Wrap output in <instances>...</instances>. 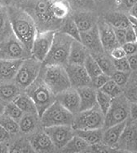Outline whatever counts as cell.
<instances>
[{"mask_svg": "<svg viewBox=\"0 0 137 153\" xmlns=\"http://www.w3.org/2000/svg\"><path fill=\"white\" fill-rule=\"evenodd\" d=\"M109 1H110V0H95V5H97V4H101V3H106V2H109Z\"/></svg>", "mask_w": 137, "mask_h": 153, "instance_id": "obj_60", "label": "cell"}, {"mask_svg": "<svg viewBox=\"0 0 137 153\" xmlns=\"http://www.w3.org/2000/svg\"><path fill=\"white\" fill-rule=\"evenodd\" d=\"M96 99H97V106L101 110V112L105 114L107 113L109 109L110 108L111 104L113 103V98L109 94L102 91L101 90H97L96 92Z\"/></svg>", "mask_w": 137, "mask_h": 153, "instance_id": "obj_36", "label": "cell"}, {"mask_svg": "<svg viewBox=\"0 0 137 153\" xmlns=\"http://www.w3.org/2000/svg\"><path fill=\"white\" fill-rule=\"evenodd\" d=\"M110 79V76H107L106 74H102L92 79V86L93 88H95V90H100L107 83L109 80Z\"/></svg>", "mask_w": 137, "mask_h": 153, "instance_id": "obj_43", "label": "cell"}, {"mask_svg": "<svg viewBox=\"0 0 137 153\" xmlns=\"http://www.w3.org/2000/svg\"><path fill=\"white\" fill-rule=\"evenodd\" d=\"M109 56L113 59H122V58H125V57H127L122 46H118V47H115L114 49H113L110 51Z\"/></svg>", "mask_w": 137, "mask_h": 153, "instance_id": "obj_47", "label": "cell"}, {"mask_svg": "<svg viewBox=\"0 0 137 153\" xmlns=\"http://www.w3.org/2000/svg\"><path fill=\"white\" fill-rule=\"evenodd\" d=\"M72 127L74 130H100L104 128V115L98 106L82 111L74 116Z\"/></svg>", "mask_w": 137, "mask_h": 153, "instance_id": "obj_6", "label": "cell"}, {"mask_svg": "<svg viewBox=\"0 0 137 153\" xmlns=\"http://www.w3.org/2000/svg\"><path fill=\"white\" fill-rule=\"evenodd\" d=\"M74 39L65 33L57 31L53 43L48 56L42 63L43 65H60L66 67L68 64V58Z\"/></svg>", "mask_w": 137, "mask_h": 153, "instance_id": "obj_4", "label": "cell"}, {"mask_svg": "<svg viewBox=\"0 0 137 153\" xmlns=\"http://www.w3.org/2000/svg\"><path fill=\"white\" fill-rule=\"evenodd\" d=\"M113 149L137 153V121L129 118L119 141Z\"/></svg>", "mask_w": 137, "mask_h": 153, "instance_id": "obj_13", "label": "cell"}, {"mask_svg": "<svg viewBox=\"0 0 137 153\" xmlns=\"http://www.w3.org/2000/svg\"><path fill=\"white\" fill-rule=\"evenodd\" d=\"M21 90L16 84L12 83H6L0 85V100L7 103L12 102L21 94Z\"/></svg>", "mask_w": 137, "mask_h": 153, "instance_id": "obj_30", "label": "cell"}, {"mask_svg": "<svg viewBox=\"0 0 137 153\" xmlns=\"http://www.w3.org/2000/svg\"><path fill=\"white\" fill-rule=\"evenodd\" d=\"M65 68L73 88L79 89L85 86H92V78L86 72L84 65L68 64Z\"/></svg>", "mask_w": 137, "mask_h": 153, "instance_id": "obj_14", "label": "cell"}, {"mask_svg": "<svg viewBox=\"0 0 137 153\" xmlns=\"http://www.w3.org/2000/svg\"><path fill=\"white\" fill-rule=\"evenodd\" d=\"M131 102L124 94L114 98L110 108L104 116V129L125 122L130 118Z\"/></svg>", "mask_w": 137, "mask_h": 153, "instance_id": "obj_7", "label": "cell"}, {"mask_svg": "<svg viewBox=\"0 0 137 153\" xmlns=\"http://www.w3.org/2000/svg\"><path fill=\"white\" fill-rule=\"evenodd\" d=\"M4 109H5V105L2 102H0V116L4 113Z\"/></svg>", "mask_w": 137, "mask_h": 153, "instance_id": "obj_58", "label": "cell"}, {"mask_svg": "<svg viewBox=\"0 0 137 153\" xmlns=\"http://www.w3.org/2000/svg\"><path fill=\"white\" fill-rule=\"evenodd\" d=\"M72 7V11H95V0H68Z\"/></svg>", "mask_w": 137, "mask_h": 153, "instance_id": "obj_39", "label": "cell"}, {"mask_svg": "<svg viewBox=\"0 0 137 153\" xmlns=\"http://www.w3.org/2000/svg\"><path fill=\"white\" fill-rule=\"evenodd\" d=\"M43 130L60 153L75 136V130L72 126H57L43 128Z\"/></svg>", "mask_w": 137, "mask_h": 153, "instance_id": "obj_12", "label": "cell"}, {"mask_svg": "<svg viewBox=\"0 0 137 153\" xmlns=\"http://www.w3.org/2000/svg\"><path fill=\"white\" fill-rule=\"evenodd\" d=\"M13 34L7 7L0 5V42Z\"/></svg>", "mask_w": 137, "mask_h": 153, "instance_id": "obj_29", "label": "cell"}, {"mask_svg": "<svg viewBox=\"0 0 137 153\" xmlns=\"http://www.w3.org/2000/svg\"><path fill=\"white\" fill-rule=\"evenodd\" d=\"M115 35L118 40V42L120 46H123L126 42V30L123 29H114Z\"/></svg>", "mask_w": 137, "mask_h": 153, "instance_id": "obj_49", "label": "cell"}, {"mask_svg": "<svg viewBox=\"0 0 137 153\" xmlns=\"http://www.w3.org/2000/svg\"><path fill=\"white\" fill-rule=\"evenodd\" d=\"M97 27L104 51L109 54L113 49L120 46L117 40L114 29L102 16L99 18Z\"/></svg>", "mask_w": 137, "mask_h": 153, "instance_id": "obj_15", "label": "cell"}, {"mask_svg": "<svg viewBox=\"0 0 137 153\" xmlns=\"http://www.w3.org/2000/svg\"><path fill=\"white\" fill-rule=\"evenodd\" d=\"M0 126L3 127L10 134H16L20 131L19 123L5 113L0 116Z\"/></svg>", "mask_w": 137, "mask_h": 153, "instance_id": "obj_37", "label": "cell"}, {"mask_svg": "<svg viewBox=\"0 0 137 153\" xmlns=\"http://www.w3.org/2000/svg\"><path fill=\"white\" fill-rule=\"evenodd\" d=\"M29 141L35 153H60L43 128L32 134Z\"/></svg>", "mask_w": 137, "mask_h": 153, "instance_id": "obj_16", "label": "cell"}, {"mask_svg": "<svg viewBox=\"0 0 137 153\" xmlns=\"http://www.w3.org/2000/svg\"><path fill=\"white\" fill-rule=\"evenodd\" d=\"M90 51L81 42L74 40L72 43L68 64L69 65H83L84 62L90 55Z\"/></svg>", "mask_w": 137, "mask_h": 153, "instance_id": "obj_24", "label": "cell"}, {"mask_svg": "<svg viewBox=\"0 0 137 153\" xmlns=\"http://www.w3.org/2000/svg\"><path fill=\"white\" fill-rule=\"evenodd\" d=\"M42 67V62L33 56L24 59L15 77V83L21 90L25 91L39 78Z\"/></svg>", "mask_w": 137, "mask_h": 153, "instance_id": "obj_8", "label": "cell"}, {"mask_svg": "<svg viewBox=\"0 0 137 153\" xmlns=\"http://www.w3.org/2000/svg\"><path fill=\"white\" fill-rule=\"evenodd\" d=\"M83 65L92 79L103 74L101 69L100 68V66H99L98 63L96 62L95 58L91 54L87 56V58L84 62Z\"/></svg>", "mask_w": 137, "mask_h": 153, "instance_id": "obj_38", "label": "cell"}, {"mask_svg": "<svg viewBox=\"0 0 137 153\" xmlns=\"http://www.w3.org/2000/svg\"><path fill=\"white\" fill-rule=\"evenodd\" d=\"M10 139V134L0 126V143H6Z\"/></svg>", "mask_w": 137, "mask_h": 153, "instance_id": "obj_53", "label": "cell"}, {"mask_svg": "<svg viewBox=\"0 0 137 153\" xmlns=\"http://www.w3.org/2000/svg\"><path fill=\"white\" fill-rule=\"evenodd\" d=\"M39 124L41 125L39 115L25 113L19 122L20 131L25 134H32L36 131H38L37 129Z\"/></svg>", "mask_w": 137, "mask_h": 153, "instance_id": "obj_25", "label": "cell"}, {"mask_svg": "<svg viewBox=\"0 0 137 153\" xmlns=\"http://www.w3.org/2000/svg\"><path fill=\"white\" fill-rule=\"evenodd\" d=\"M114 66L116 68V71H121V72H132L129 65V61L127 57L122 58L119 59H113Z\"/></svg>", "mask_w": 137, "mask_h": 153, "instance_id": "obj_44", "label": "cell"}, {"mask_svg": "<svg viewBox=\"0 0 137 153\" xmlns=\"http://www.w3.org/2000/svg\"><path fill=\"white\" fill-rule=\"evenodd\" d=\"M27 0H13V4H15L16 6H20L21 4L25 3Z\"/></svg>", "mask_w": 137, "mask_h": 153, "instance_id": "obj_57", "label": "cell"}, {"mask_svg": "<svg viewBox=\"0 0 137 153\" xmlns=\"http://www.w3.org/2000/svg\"><path fill=\"white\" fill-rule=\"evenodd\" d=\"M108 23L113 27V29H123L127 30L131 26L129 21L128 14L120 11H112L107 12L102 16Z\"/></svg>", "mask_w": 137, "mask_h": 153, "instance_id": "obj_21", "label": "cell"}, {"mask_svg": "<svg viewBox=\"0 0 137 153\" xmlns=\"http://www.w3.org/2000/svg\"><path fill=\"white\" fill-rule=\"evenodd\" d=\"M32 55L14 33L0 42V59H25Z\"/></svg>", "mask_w": 137, "mask_h": 153, "instance_id": "obj_10", "label": "cell"}, {"mask_svg": "<svg viewBox=\"0 0 137 153\" xmlns=\"http://www.w3.org/2000/svg\"><path fill=\"white\" fill-rule=\"evenodd\" d=\"M8 153H35L29 140L20 139L9 147Z\"/></svg>", "mask_w": 137, "mask_h": 153, "instance_id": "obj_35", "label": "cell"}, {"mask_svg": "<svg viewBox=\"0 0 137 153\" xmlns=\"http://www.w3.org/2000/svg\"><path fill=\"white\" fill-rule=\"evenodd\" d=\"M91 55L98 63L103 74H106L107 76L111 77L112 75L116 72L113 59L109 56V54H108L107 52H102V53L91 54Z\"/></svg>", "mask_w": 137, "mask_h": 153, "instance_id": "obj_26", "label": "cell"}, {"mask_svg": "<svg viewBox=\"0 0 137 153\" xmlns=\"http://www.w3.org/2000/svg\"><path fill=\"white\" fill-rule=\"evenodd\" d=\"M59 32H61L66 35L69 36L75 41L81 42V32L78 30L77 25L71 16H69L65 20Z\"/></svg>", "mask_w": 137, "mask_h": 153, "instance_id": "obj_34", "label": "cell"}, {"mask_svg": "<svg viewBox=\"0 0 137 153\" xmlns=\"http://www.w3.org/2000/svg\"><path fill=\"white\" fill-rule=\"evenodd\" d=\"M39 77L56 95L72 87L64 66L42 65Z\"/></svg>", "mask_w": 137, "mask_h": 153, "instance_id": "obj_3", "label": "cell"}, {"mask_svg": "<svg viewBox=\"0 0 137 153\" xmlns=\"http://www.w3.org/2000/svg\"><path fill=\"white\" fill-rule=\"evenodd\" d=\"M127 56H130L137 53V42H127L122 46Z\"/></svg>", "mask_w": 137, "mask_h": 153, "instance_id": "obj_48", "label": "cell"}, {"mask_svg": "<svg viewBox=\"0 0 137 153\" xmlns=\"http://www.w3.org/2000/svg\"><path fill=\"white\" fill-rule=\"evenodd\" d=\"M123 94L131 103H137V71H132L123 88Z\"/></svg>", "mask_w": 137, "mask_h": 153, "instance_id": "obj_32", "label": "cell"}, {"mask_svg": "<svg viewBox=\"0 0 137 153\" xmlns=\"http://www.w3.org/2000/svg\"><path fill=\"white\" fill-rule=\"evenodd\" d=\"M126 123L127 121L109 127L107 129H104L103 143L112 149L116 147L117 143L119 141L122 132L125 129Z\"/></svg>", "mask_w": 137, "mask_h": 153, "instance_id": "obj_23", "label": "cell"}, {"mask_svg": "<svg viewBox=\"0 0 137 153\" xmlns=\"http://www.w3.org/2000/svg\"><path fill=\"white\" fill-rule=\"evenodd\" d=\"M102 91H104V93H106L107 94H109V96L114 99V98L119 96L121 94H123V89L122 87H120L119 85H118L113 80L110 79L107 82V83L102 87L101 89Z\"/></svg>", "mask_w": 137, "mask_h": 153, "instance_id": "obj_40", "label": "cell"}, {"mask_svg": "<svg viewBox=\"0 0 137 153\" xmlns=\"http://www.w3.org/2000/svg\"><path fill=\"white\" fill-rule=\"evenodd\" d=\"M126 42H137L136 33L131 26L126 30Z\"/></svg>", "mask_w": 137, "mask_h": 153, "instance_id": "obj_50", "label": "cell"}, {"mask_svg": "<svg viewBox=\"0 0 137 153\" xmlns=\"http://www.w3.org/2000/svg\"><path fill=\"white\" fill-rule=\"evenodd\" d=\"M9 147L6 143H0V153H8Z\"/></svg>", "mask_w": 137, "mask_h": 153, "instance_id": "obj_54", "label": "cell"}, {"mask_svg": "<svg viewBox=\"0 0 137 153\" xmlns=\"http://www.w3.org/2000/svg\"><path fill=\"white\" fill-rule=\"evenodd\" d=\"M9 19L14 35L31 53V49L38 30L34 21L25 11L12 4L7 7Z\"/></svg>", "mask_w": 137, "mask_h": 153, "instance_id": "obj_2", "label": "cell"}, {"mask_svg": "<svg viewBox=\"0 0 137 153\" xmlns=\"http://www.w3.org/2000/svg\"><path fill=\"white\" fill-rule=\"evenodd\" d=\"M130 119L137 121V103H131Z\"/></svg>", "mask_w": 137, "mask_h": 153, "instance_id": "obj_52", "label": "cell"}, {"mask_svg": "<svg viewBox=\"0 0 137 153\" xmlns=\"http://www.w3.org/2000/svg\"><path fill=\"white\" fill-rule=\"evenodd\" d=\"M131 71H137V53L127 56Z\"/></svg>", "mask_w": 137, "mask_h": 153, "instance_id": "obj_51", "label": "cell"}, {"mask_svg": "<svg viewBox=\"0 0 137 153\" xmlns=\"http://www.w3.org/2000/svg\"><path fill=\"white\" fill-rule=\"evenodd\" d=\"M56 32H38L31 49V55L39 61L43 63L53 43Z\"/></svg>", "mask_w": 137, "mask_h": 153, "instance_id": "obj_11", "label": "cell"}, {"mask_svg": "<svg viewBox=\"0 0 137 153\" xmlns=\"http://www.w3.org/2000/svg\"><path fill=\"white\" fill-rule=\"evenodd\" d=\"M51 3L52 0H27L18 7L32 17L38 32H57L65 21H58L55 18L51 12Z\"/></svg>", "mask_w": 137, "mask_h": 153, "instance_id": "obj_1", "label": "cell"}, {"mask_svg": "<svg viewBox=\"0 0 137 153\" xmlns=\"http://www.w3.org/2000/svg\"><path fill=\"white\" fill-rule=\"evenodd\" d=\"M111 153H131V152H125V151L118 150V149H112V150H111Z\"/></svg>", "mask_w": 137, "mask_h": 153, "instance_id": "obj_59", "label": "cell"}, {"mask_svg": "<svg viewBox=\"0 0 137 153\" xmlns=\"http://www.w3.org/2000/svg\"><path fill=\"white\" fill-rule=\"evenodd\" d=\"M4 113L12 117L13 120H15L16 122H20L21 119L24 115V112L18 108V106L14 102H10L5 105Z\"/></svg>", "mask_w": 137, "mask_h": 153, "instance_id": "obj_41", "label": "cell"}, {"mask_svg": "<svg viewBox=\"0 0 137 153\" xmlns=\"http://www.w3.org/2000/svg\"><path fill=\"white\" fill-rule=\"evenodd\" d=\"M13 4V0H0V5L4 7H9Z\"/></svg>", "mask_w": 137, "mask_h": 153, "instance_id": "obj_55", "label": "cell"}, {"mask_svg": "<svg viewBox=\"0 0 137 153\" xmlns=\"http://www.w3.org/2000/svg\"><path fill=\"white\" fill-rule=\"evenodd\" d=\"M112 148L104 145L103 143L90 146V151L92 153H111Z\"/></svg>", "mask_w": 137, "mask_h": 153, "instance_id": "obj_46", "label": "cell"}, {"mask_svg": "<svg viewBox=\"0 0 137 153\" xmlns=\"http://www.w3.org/2000/svg\"><path fill=\"white\" fill-rule=\"evenodd\" d=\"M81 42L86 47L91 54L105 52L101 41L97 25L86 32L81 33Z\"/></svg>", "mask_w": 137, "mask_h": 153, "instance_id": "obj_19", "label": "cell"}, {"mask_svg": "<svg viewBox=\"0 0 137 153\" xmlns=\"http://www.w3.org/2000/svg\"><path fill=\"white\" fill-rule=\"evenodd\" d=\"M12 102L17 105L18 108L24 112V114H38L34 101L25 92L19 94Z\"/></svg>", "mask_w": 137, "mask_h": 153, "instance_id": "obj_31", "label": "cell"}, {"mask_svg": "<svg viewBox=\"0 0 137 153\" xmlns=\"http://www.w3.org/2000/svg\"><path fill=\"white\" fill-rule=\"evenodd\" d=\"M23 60L0 59V80L10 81L15 79Z\"/></svg>", "mask_w": 137, "mask_h": 153, "instance_id": "obj_20", "label": "cell"}, {"mask_svg": "<svg viewBox=\"0 0 137 153\" xmlns=\"http://www.w3.org/2000/svg\"><path fill=\"white\" fill-rule=\"evenodd\" d=\"M131 72H121V71H116L111 76V79L113 80L115 82L119 85L122 89L125 87L127 83L128 82L129 77L131 75Z\"/></svg>", "mask_w": 137, "mask_h": 153, "instance_id": "obj_42", "label": "cell"}, {"mask_svg": "<svg viewBox=\"0 0 137 153\" xmlns=\"http://www.w3.org/2000/svg\"><path fill=\"white\" fill-rule=\"evenodd\" d=\"M70 16L77 25L81 33L86 32L92 29L97 25L100 16H97L95 11H83L76 10L72 11Z\"/></svg>", "mask_w": 137, "mask_h": 153, "instance_id": "obj_18", "label": "cell"}, {"mask_svg": "<svg viewBox=\"0 0 137 153\" xmlns=\"http://www.w3.org/2000/svg\"><path fill=\"white\" fill-rule=\"evenodd\" d=\"M89 148L90 146L87 143L75 134L74 137L68 142V144L61 150L60 153H80Z\"/></svg>", "mask_w": 137, "mask_h": 153, "instance_id": "obj_33", "label": "cell"}, {"mask_svg": "<svg viewBox=\"0 0 137 153\" xmlns=\"http://www.w3.org/2000/svg\"><path fill=\"white\" fill-rule=\"evenodd\" d=\"M137 4V0H119L118 7L120 8V12L128 14L129 11Z\"/></svg>", "mask_w": 137, "mask_h": 153, "instance_id": "obj_45", "label": "cell"}, {"mask_svg": "<svg viewBox=\"0 0 137 153\" xmlns=\"http://www.w3.org/2000/svg\"><path fill=\"white\" fill-rule=\"evenodd\" d=\"M133 29H134L135 31H136V38H137V25L135 27V28H133Z\"/></svg>", "mask_w": 137, "mask_h": 153, "instance_id": "obj_62", "label": "cell"}, {"mask_svg": "<svg viewBox=\"0 0 137 153\" xmlns=\"http://www.w3.org/2000/svg\"><path fill=\"white\" fill-rule=\"evenodd\" d=\"M74 116L59 102L49 107L40 117V123L42 128L57 126H72Z\"/></svg>", "mask_w": 137, "mask_h": 153, "instance_id": "obj_9", "label": "cell"}, {"mask_svg": "<svg viewBox=\"0 0 137 153\" xmlns=\"http://www.w3.org/2000/svg\"><path fill=\"white\" fill-rule=\"evenodd\" d=\"M75 134L84 141L87 143L89 146L98 144L103 143L104 129L100 130H75Z\"/></svg>", "mask_w": 137, "mask_h": 153, "instance_id": "obj_28", "label": "cell"}, {"mask_svg": "<svg viewBox=\"0 0 137 153\" xmlns=\"http://www.w3.org/2000/svg\"><path fill=\"white\" fill-rule=\"evenodd\" d=\"M80 153H92V152L90 151V148H89V149H87V150L86 151H83V152H82Z\"/></svg>", "mask_w": 137, "mask_h": 153, "instance_id": "obj_61", "label": "cell"}, {"mask_svg": "<svg viewBox=\"0 0 137 153\" xmlns=\"http://www.w3.org/2000/svg\"><path fill=\"white\" fill-rule=\"evenodd\" d=\"M77 90L80 96V112L89 110L97 106V99H96L97 90L93 88L92 86H85Z\"/></svg>", "mask_w": 137, "mask_h": 153, "instance_id": "obj_22", "label": "cell"}, {"mask_svg": "<svg viewBox=\"0 0 137 153\" xmlns=\"http://www.w3.org/2000/svg\"><path fill=\"white\" fill-rule=\"evenodd\" d=\"M51 12L58 21H64L72 12V7L68 0H52Z\"/></svg>", "mask_w": 137, "mask_h": 153, "instance_id": "obj_27", "label": "cell"}, {"mask_svg": "<svg viewBox=\"0 0 137 153\" xmlns=\"http://www.w3.org/2000/svg\"><path fill=\"white\" fill-rule=\"evenodd\" d=\"M25 92L34 101L39 118L49 107H51L57 101L56 94L48 88V85L40 77L29 86Z\"/></svg>", "mask_w": 137, "mask_h": 153, "instance_id": "obj_5", "label": "cell"}, {"mask_svg": "<svg viewBox=\"0 0 137 153\" xmlns=\"http://www.w3.org/2000/svg\"><path fill=\"white\" fill-rule=\"evenodd\" d=\"M57 101L62 105L68 112L75 115L80 112V96L77 89L71 88L56 95Z\"/></svg>", "mask_w": 137, "mask_h": 153, "instance_id": "obj_17", "label": "cell"}, {"mask_svg": "<svg viewBox=\"0 0 137 153\" xmlns=\"http://www.w3.org/2000/svg\"><path fill=\"white\" fill-rule=\"evenodd\" d=\"M128 14L130 16H133L134 18H136L137 20V4L129 11Z\"/></svg>", "mask_w": 137, "mask_h": 153, "instance_id": "obj_56", "label": "cell"}]
</instances>
